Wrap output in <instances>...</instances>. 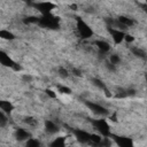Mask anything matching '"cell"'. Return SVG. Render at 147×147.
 <instances>
[{
    "instance_id": "1",
    "label": "cell",
    "mask_w": 147,
    "mask_h": 147,
    "mask_svg": "<svg viewBox=\"0 0 147 147\" xmlns=\"http://www.w3.org/2000/svg\"><path fill=\"white\" fill-rule=\"evenodd\" d=\"M38 24L40 26L47 28V29H59L60 20L57 16H54L52 14H47V15H42L41 17H39Z\"/></svg>"
},
{
    "instance_id": "2",
    "label": "cell",
    "mask_w": 147,
    "mask_h": 147,
    "mask_svg": "<svg viewBox=\"0 0 147 147\" xmlns=\"http://www.w3.org/2000/svg\"><path fill=\"white\" fill-rule=\"evenodd\" d=\"M91 122H92L93 126L98 130V132L102 137H105V138L110 137V134H111L110 133V126H109V124H108V122L106 119H102V118H100V119H91Z\"/></svg>"
},
{
    "instance_id": "3",
    "label": "cell",
    "mask_w": 147,
    "mask_h": 147,
    "mask_svg": "<svg viewBox=\"0 0 147 147\" xmlns=\"http://www.w3.org/2000/svg\"><path fill=\"white\" fill-rule=\"evenodd\" d=\"M76 21H77V30H78V33L80 34V37L84 39L92 37L93 31L90 28V25L85 21H83V18H80V17H76Z\"/></svg>"
},
{
    "instance_id": "4",
    "label": "cell",
    "mask_w": 147,
    "mask_h": 147,
    "mask_svg": "<svg viewBox=\"0 0 147 147\" xmlns=\"http://www.w3.org/2000/svg\"><path fill=\"white\" fill-rule=\"evenodd\" d=\"M85 106L95 115H99V116H106L109 114V111L102 107L101 105H98L95 102H92V101H85Z\"/></svg>"
},
{
    "instance_id": "5",
    "label": "cell",
    "mask_w": 147,
    "mask_h": 147,
    "mask_svg": "<svg viewBox=\"0 0 147 147\" xmlns=\"http://www.w3.org/2000/svg\"><path fill=\"white\" fill-rule=\"evenodd\" d=\"M113 140L118 147H134L133 140L129 137H123V136H116V134H110Z\"/></svg>"
},
{
    "instance_id": "6",
    "label": "cell",
    "mask_w": 147,
    "mask_h": 147,
    "mask_svg": "<svg viewBox=\"0 0 147 147\" xmlns=\"http://www.w3.org/2000/svg\"><path fill=\"white\" fill-rule=\"evenodd\" d=\"M72 133L75 134L76 139L80 142V144H91V137H92V133H88L84 130H80V129H75L72 130Z\"/></svg>"
},
{
    "instance_id": "7",
    "label": "cell",
    "mask_w": 147,
    "mask_h": 147,
    "mask_svg": "<svg viewBox=\"0 0 147 147\" xmlns=\"http://www.w3.org/2000/svg\"><path fill=\"white\" fill-rule=\"evenodd\" d=\"M108 31L110 32L111 38H113V40H114V42L116 45L121 44L125 38V33L119 29H116V28H113V26H108Z\"/></svg>"
},
{
    "instance_id": "8",
    "label": "cell",
    "mask_w": 147,
    "mask_h": 147,
    "mask_svg": "<svg viewBox=\"0 0 147 147\" xmlns=\"http://www.w3.org/2000/svg\"><path fill=\"white\" fill-rule=\"evenodd\" d=\"M42 15H47V14H51V11H52V9H54V7H55V5L54 3H52V2H46V1H44V2H37V3H34L33 5Z\"/></svg>"
},
{
    "instance_id": "9",
    "label": "cell",
    "mask_w": 147,
    "mask_h": 147,
    "mask_svg": "<svg viewBox=\"0 0 147 147\" xmlns=\"http://www.w3.org/2000/svg\"><path fill=\"white\" fill-rule=\"evenodd\" d=\"M0 63H1L2 65H5V67L11 68V69H14V67L16 65V62L13 61V60L9 57V55H7L5 52H0Z\"/></svg>"
},
{
    "instance_id": "10",
    "label": "cell",
    "mask_w": 147,
    "mask_h": 147,
    "mask_svg": "<svg viewBox=\"0 0 147 147\" xmlns=\"http://www.w3.org/2000/svg\"><path fill=\"white\" fill-rule=\"evenodd\" d=\"M15 137L17 140L20 141H23V140H29L31 138V134L30 132H28L26 130L22 129V127H18L16 131H15Z\"/></svg>"
},
{
    "instance_id": "11",
    "label": "cell",
    "mask_w": 147,
    "mask_h": 147,
    "mask_svg": "<svg viewBox=\"0 0 147 147\" xmlns=\"http://www.w3.org/2000/svg\"><path fill=\"white\" fill-rule=\"evenodd\" d=\"M45 130H46L47 133L53 134V133H56L59 131V126L54 122L47 119V121H45Z\"/></svg>"
},
{
    "instance_id": "12",
    "label": "cell",
    "mask_w": 147,
    "mask_h": 147,
    "mask_svg": "<svg viewBox=\"0 0 147 147\" xmlns=\"http://www.w3.org/2000/svg\"><path fill=\"white\" fill-rule=\"evenodd\" d=\"M117 22L123 26V29L130 28V26H132V25L134 24V21H133L132 18L126 17V16H119V17L117 18Z\"/></svg>"
},
{
    "instance_id": "13",
    "label": "cell",
    "mask_w": 147,
    "mask_h": 147,
    "mask_svg": "<svg viewBox=\"0 0 147 147\" xmlns=\"http://www.w3.org/2000/svg\"><path fill=\"white\" fill-rule=\"evenodd\" d=\"M95 45H96V47L99 48V51L102 54H106V53H108L110 51V45L107 41H105V40H96Z\"/></svg>"
},
{
    "instance_id": "14",
    "label": "cell",
    "mask_w": 147,
    "mask_h": 147,
    "mask_svg": "<svg viewBox=\"0 0 147 147\" xmlns=\"http://www.w3.org/2000/svg\"><path fill=\"white\" fill-rule=\"evenodd\" d=\"M0 108L3 113H11L14 110V106L10 101H7V100H2L0 101Z\"/></svg>"
},
{
    "instance_id": "15",
    "label": "cell",
    "mask_w": 147,
    "mask_h": 147,
    "mask_svg": "<svg viewBox=\"0 0 147 147\" xmlns=\"http://www.w3.org/2000/svg\"><path fill=\"white\" fill-rule=\"evenodd\" d=\"M92 83H93L96 87H99L100 90L105 91V93H106L107 96H110V94L108 93V90H107V87H106V85H105V83H103L102 80H100V79H98V78H93V79H92Z\"/></svg>"
},
{
    "instance_id": "16",
    "label": "cell",
    "mask_w": 147,
    "mask_h": 147,
    "mask_svg": "<svg viewBox=\"0 0 147 147\" xmlns=\"http://www.w3.org/2000/svg\"><path fill=\"white\" fill-rule=\"evenodd\" d=\"M49 147H65V139H64L63 137L55 138V139L51 142Z\"/></svg>"
},
{
    "instance_id": "17",
    "label": "cell",
    "mask_w": 147,
    "mask_h": 147,
    "mask_svg": "<svg viewBox=\"0 0 147 147\" xmlns=\"http://www.w3.org/2000/svg\"><path fill=\"white\" fill-rule=\"evenodd\" d=\"M131 52H132V54L134 55V56H137V57H140V59H146V53H145V51H142L141 48H138V47H132L131 48Z\"/></svg>"
},
{
    "instance_id": "18",
    "label": "cell",
    "mask_w": 147,
    "mask_h": 147,
    "mask_svg": "<svg viewBox=\"0 0 147 147\" xmlns=\"http://www.w3.org/2000/svg\"><path fill=\"white\" fill-rule=\"evenodd\" d=\"M0 37L2 39H6V40H13V39H15L14 33L9 32L8 30H1L0 31Z\"/></svg>"
},
{
    "instance_id": "19",
    "label": "cell",
    "mask_w": 147,
    "mask_h": 147,
    "mask_svg": "<svg viewBox=\"0 0 147 147\" xmlns=\"http://www.w3.org/2000/svg\"><path fill=\"white\" fill-rule=\"evenodd\" d=\"M25 147H40V141H39L38 139L30 138L29 140H26Z\"/></svg>"
},
{
    "instance_id": "20",
    "label": "cell",
    "mask_w": 147,
    "mask_h": 147,
    "mask_svg": "<svg viewBox=\"0 0 147 147\" xmlns=\"http://www.w3.org/2000/svg\"><path fill=\"white\" fill-rule=\"evenodd\" d=\"M57 90H59V92H61L63 94H70L71 93V90L69 87H67V86H63V85H59Z\"/></svg>"
},
{
    "instance_id": "21",
    "label": "cell",
    "mask_w": 147,
    "mask_h": 147,
    "mask_svg": "<svg viewBox=\"0 0 147 147\" xmlns=\"http://www.w3.org/2000/svg\"><path fill=\"white\" fill-rule=\"evenodd\" d=\"M39 22V17H36V16H29V17H25L24 20V23H38Z\"/></svg>"
},
{
    "instance_id": "22",
    "label": "cell",
    "mask_w": 147,
    "mask_h": 147,
    "mask_svg": "<svg viewBox=\"0 0 147 147\" xmlns=\"http://www.w3.org/2000/svg\"><path fill=\"white\" fill-rule=\"evenodd\" d=\"M119 62H121V59H119V56H118L117 54L110 55V63H113L114 65H116V64L119 63Z\"/></svg>"
},
{
    "instance_id": "23",
    "label": "cell",
    "mask_w": 147,
    "mask_h": 147,
    "mask_svg": "<svg viewBox=\"0 0 147 147\" xmlns=\"http://www.w3.org/2000/svg\"><path fill=\"white\" fill-rule=\"evenodd\" d=\"M6 123H7V117H6L5 113L1 110V111H0V126L3 127V126L6 125Z\"/></svg>"
},
{
    "instance_id": "24",
    "label": "cell",
    "mask_w": 147,
    "mask_h": 147,
    "mask_svg": "<svg viewBox=\"0 0 147 147\" xmlns=\"http://www.w3.org/2000/svg\"><path fill=\"white\" fill-rule=\"evenodd\" d=\"M45 93H46L49 98H52V99H55V98H56V93H55L54 91L49 90V88H46V90H45Z\"/></svg>"
},
{
    "instance_id": "25",
    "label": "cell",
    "mask_w": 147,
    "mask_h": 147,
    "mask_svg": "<svg viewBox=\"0 0 147 147\" xmlns=\"http://www.w3.org/2000/svg\"><path fill=\"white\" fill-rule=\"evenodd\" d=\"M59 74H60V76L63 77V78L68 77V71H67V69H64V68H60V69H59Z\"/></svg>"
},
{
    "instance_id": "26",
    "label": "cell",
    "mask_w": 147,
    "mask_h": 147,
    "mask_svg": "<svg viewBox=\"0 0 147 147\" xmlns=\"http://www.w3.org/2000/svg\"><path fill=\"white\" fill-rule=\"evenodd\" d=\"M124 40H126L127 42H132V41L134 40V38H133L131 34H125V38H124Z\"/></svg>"
},
{
    "instance_id": "27",
    "label": "cell",
    "mask_w": 147,
    "mask_h": 147,
    "mask_svg": "<svg viewBox=\"0 0 147 147\" xmlns=\"http://www.w3.org/2000/svg\"><path fill=\"white\" fill-rule=\"evenodd\" d=\"M106 65H107L108 70H110V71H115V65H114L113 63H110V62H107V63H106Z\"/></svg>"
},
{
    "instance_id": "28",
    "label": "cell",
    "mask_w": 147,
    "mask_h": 147,
    "mask_svg": "<svg viewBox=\"0 0 147 147\" xmlns=\"http://www.w3.org/2000/svg\"><path fill=\"white\" fill-rule=\"evenodd\" d=\"M24 122L28 123V124H34V119H33L32 117H25Z\"/></svg>"
},
{
    "instance_id": "29",
    "label": "cell",
    "mask_w": 147,
    "mask_h": 147,
    "mask_svg": "<svg viewBox=\"0 0 147 147\" xmlns=\"http://www.w3.org/2000/svg\"><path fill=\"white\" fill-rule=\"evenodd\" d=\"M31 79H32V77L29 76V75H24V76H23V80H28V82H29V80H31Z\"/></svg>"
},
{
    "instance_id": "30",
    "label": "cell",
    "mask_w": 147,
    "mask_h": 147,
    "mask_svg": "<svg viewBox=\"0 0 147 147\" xmlns=\"http://www.w3.org/2000/svg\"><path fill=\"white\" fill-rule=\"evenodd\" d=\"M72 72H75V75H76V76H80V71H79V70H77V69H72Z\"/></svg>"
},
{
    "instance_id": "31",
    "label": "cell",
    "mask_w": 147,
    "mask_h": 147,
    "mask_svg": "<svg viewBox=\"0 0 147 147\" xmlns=\"http://www.w3.org/2000/svg\"><path fill=\"white\" fill-rule=\"evenodd\" d=\"M145 10H146V13H147V8H146V9H145Z\"/></svg>"
},
{
    "instance_id": "32",
    "label": "cell",
    "mask_w": 147,
    "mask_h": 147,
    "mask_svg": "<svg viewBox=\"0 0 147 147\" xmlns=\"http://www.w3.org/2000/svg\"><path fill=\"white\" fill-rule=\"evenodd\" d=\"M146 79H147V75H146Z\"/></svg>"
}]
</instances>
